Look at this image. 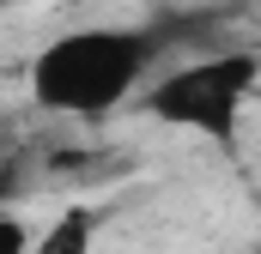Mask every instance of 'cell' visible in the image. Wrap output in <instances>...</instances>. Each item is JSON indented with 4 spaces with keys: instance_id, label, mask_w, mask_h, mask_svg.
Returning a JSON list of instances; mask_svg holds the SVG:
<instances>
[{
    "instance_id": "1",
    "label": "cell",
    "mask_w": 261,
    "mask_h": 254,
    "mask_svg": "<svg viewBox=\"0 0 261 254\" xmlns=\"http://www.w3.org/2000/svg\"><path fill=\"white\" fill-rule=\"evenodd\" d=\"M152 55H158V43L146 30H128V24L67 30L49 49H37V61H31V97L49 115L97 121V115H110L116 103H128L146 85Z\"/></svg>"
},
{
    "instance_id": "2",
    "label": "cell",
    "mask_w": 261,
    "mask_h": 254,
    "mask_svg": "<svg viewBox=\"0 0 261 254\" xmlns=\"http://www.w3.org/2000/svg\"><path fill=\"white\" fill-rule=\"evenodd\" d=\"M255 85H261V55H249V49L200 55L146 85V115L164 127H182V133H200L213 145H237V121H243V103L255 97Z\"/></svg>"
},
{
    "instance_id": "3",
    "label": "cell",
    "mask_w": 261,
    "mask_h": 254,
    "mask_svg": "<svg viewBox=\"0 0 261 254\" xmlns=\"http://www.w3.org/2000/svg\"><path fill=\"white\" fill-rule=\"evenodd\" d=\"M91 242H97V212L91 206H67L61 218L31 242V254H91Z\"/></svg>"
},
{
    "instance_id": "4",
    "label": "cell",
    "mask_w": 261,
    "mask_h": 254,
    "mask_svg": "<svg viewBox=\"0 0 261 254\" xmlns=\"http://www.w3.org/2000/svg\"><path fill=\"white\" fill-rule=\"evenodd\" d=\"M0 254H31V230L18 212H0Z\"/></svg>"
},
{
    "instance_id": "5",
    "label": "cell",
    "mask_w": 261,
    "mask_h": 254,
    "mask_svg": "<svg viewBox=\"0 0 261 254\" xmlns=\"http://www.w3.org/2000/svg\"><path fill=\"white\" fill-rule=\"evenodd\" d=\"M0 6H24V0H0Z\"/></svg>"
}]
</instances>
